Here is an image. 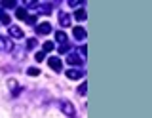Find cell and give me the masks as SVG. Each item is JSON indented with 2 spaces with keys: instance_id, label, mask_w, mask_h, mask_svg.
<instances>
[{
  "instance_id": "obj_1",
  "label": "cell",
  "mask_w": 152,
  "mask_h": 118,
  "mask_svg": "<svg viewBox=\"0 0 152 118\" xmlns=\"http://www.w3.org/2000/svg\"><path fill=\"white\" fill-rule=\"evenodd\" d=\"M59 108H61V112H63L65 116L76 118V107L69 101V99H61V101H59Z\"/></svg>"
},
{
  "instance_id": "obj_2",
  "label": "cell",
  "mask_w": 152,
  "mask_h": 118,
  "mask_svg": "<svg viewBox=\"0 0 152 118\" xmlns=\"http://www.w3.org/2000/svg\"><path fill=\"white\" fill-rule=\"evenodd\" d=\"M51 32V23L50 21H42V23H38L36 25V34H50Z\"/></svg>"
},
{
  "instance_id": "obj_3",
  "label": "cell",
  "mask_w": 152,
  "mask_h": 118,
  "mask_svg": "<svg viewBox=\"0 0 152 118\" xmlns=\"http://www.w3.org/2000/svg\"><path fill=\"white\" fill-rule=\"evenodd\" d=\"M48 65H50V69L55 70V73H61V70H63V61L59 57H50L48 59Z\"/></svg>"
},
{
  "instance_id": "obj_4",
  "label": "cell",
  "mask_w": 152,
  "mask_h": 118,
  "mask_svg": "<svg viewBox=\"0 0 152 118\" xmlns=\"http://www.w3.org/2000/svg\"><path fill=\"white\" fill-rule=\"evenodd\" d=\"M72 36H74V40H86V36H88V32H86L84 27H74L72 29Z\"/></svg>"
},
{
  "instance_id": "obj_5",
  "label": "cell",
  "mask_w": 152,
  "mask_h": 118,
  "mask_svg": "<svg viewBox=\"0 0 152 118\" xmlns=\"http://www.w3.org/2000/svg\"><path fill=\"white\" fill-rule=\"evenodd\" d=\"M66 63L72 65V67H78V65H82V63H84V61L80 59V55H76L74 51H70V54L66 55Z\"/></svg>"
},
{
  "instance_id": "obj_6",
  "label": "cell",
  "mask_w": 152,
  "mask_h": 118,
  "mask_svg": "<svg viewBox=\"0 0 152 118\" xmlns=\"http://www.w3.org/2000/svg\"><path fill=\"white\" fill-rule=\"evenodd\" d=\"M66 78L80 80V78H84V70H80V69H69V70H66Z\"/></svg>"
},
{
  "instance_id": "obj_7",
  "label": "cell",
  "mask_w": 152,
  "mask_h": 118,
  "mask_svg": "<svg viewBox=\"0 0 152 118\" xmlns=\"http://www.w3.org/2000/svg\"><path fill=\"white\" fill-rule=\"evenodd\" d=\"M59 25L63 27V29H66V27H70V15L65 12H59Z\"/></svg>"
},
{
  "instance_id": "obj_8",
  "label": "cell",
  "mask_w": 152,
  "mask_h": 118,
  "mask_svg": "<svg viewBox=\"0 0 152 118\" xmlns=\"http://www.w3.org/2000/svg\"><path fill=\"white\" fill-rule=\"evenodd\" d=\"M8 88L12 89V95H13V97L19 95V92H21V88H19L17 80H13V78H10V80H8Z\"/></svg>"
},
{
  "instance_id": "obj_9",
  "label": "cell",
  "mask_w": 152,
  "mask_h": 118,
  "mask_svg": "<svg viewBox=\"0 0 152 118\" xmlns=\"http://www.w3.org/2000/svg\"><path fill=\"white\" fill-rule=\"evenodd\" d=\"M10 36H12V38H15V40H21L25 34H23V31L19 29V27H13L12 25V27H10Z\"/></svg>"
},
{
  "instance_id": "obj_10",
  "label": "cell",
  "mask_w": 152,
  "mask_h": 118,
  "mask_svg": "<svg viewBox=\"0 0 152 118\" xmlns=\"http://www.w3.org/2000/svg\"><path fill=\"white\" fill-rule=\"evenodd\" d=\"M74 19H76V21H86V19H88V13H86L84 6H80L78 10L74 12Z\"/></svg>"
},
{
  "instance_id": "obj_11",
  "label": "cell",
  "mask_w": 152,
  "mask_h": 118,
  "mask_svg": "<svg viewBox=\"0 0 152 118\" xmlns=\"http://www.w3.org/2000/svg\"><path fill=\"white\" fill-rule=\"evenodd\" d=\"M55 40L59 42V46H65V44H69V40H66V34L63 31H57L55 32Z\"/></svg>"
},
{
  "instance_id": "obj_12",
  "label": "cell",
  "mask_w": 152,
  "mask_h": 118,
  "mask_svg": "<svg viewBox=\"0 0 152 118\" xmlns=\"http://www.w3.org/2000/svg\"><path fill=\"white\" fill-rule=\"evenodd\" d=\"M15 17H17V19H23V21H25L27 17H28V13H27L25 8H15Z\"/></svg>"
},
{
  "instance_id": "obj_13",
  "label": "cell",
  "mask_w": 152,
  "mask_h": 118,
  "mask_svg": "<svg viewBox=\"0 0 152 118\" xmlns=\"http://www.w3.org/2000/svg\"><path fill=\"white\" fill-rule=\"evenodd\" d=\"M53 48H55V44H53V42H50V40H46L44 44H42V51H44V54H50V51H53Z\"/></svg>"
},
{
  "instance_id": "obj_14",
  "label": "cell",
  "mask_w": 152,
  "mask_h": 118,
  "mask_svg": "<svg viewBox=\"0 0 152 118\" xmlns=\"http://www.w3.org/2000/svg\"><path fill=\"white\" fill-rule=\"evenodd\" d=\"M10 21H12V17H10L4 10H0V23H2V25H10Z\"/></svg>"
},
{
  "instance_id": "obj_15",
  "label": "cell",
  "mask_w": 152,
  "mask_h": 118,
  "mask_svg": "<svg viewBox=\"0 0 152 118\" xmlns=\"http://www.w3.org/2000/svg\"><path fill=\"white\" fill-rule=\"evenodd\" d=\"M0 46H2V50H6V51H12V42H10L8 38H0Z\"/></svg>"
},
{
  "instance_id": "obj_16",
  "label": "cell",
  "mask_w": 152,
  "mask_h": 118,
  "mask_svg": "<svg viewBox=\"0 0 152 118\" xmlns=\"http://www.w3.org/2000/svg\"><path fill=\"white\" fill-rule=\"evenodd\" d=\"M86 89H88V84H86V80H82V84L78 86V89H76V92H78V95L86 97Z\"/></svg>"
},
{
  "instance_id": "obj_17",
  "label": "cell",
  "mask_w": 152,
  "mask_h": 118,
  "mask_svg": "<svg viewBox=\"0 0 152 118\" xmlns=\"http://www.w3.org/2000/svg\"><path fill=\"white\" fill-rule=\"evenodd\" d=\"M27 74H28V76H38V74H40V69H38V67H28Z\"/></svg>"
},
{
  "instance_id": "obj_18",
  "label": "cell",
  "mask_w": 152,
  "mask_h": 118,
  "mask_svg": "<svg viewBox=\"0 0 152 118\" xmlns=\"http://www.w3.org/2000/svg\"><path fill=\"white\" fill-rule=\"evenodd\" d=\"M36 46H38V40L36 38H28L27 40V50H34Z\"/></svg>"
},
{
  "instance_id": "obj_19",
  "label": "cell",
  "mask_w": 152,
  "mask_h": 118,
  "mask_svg": "<svg viewBox=\"0 0 152 118\" xmlns=\"http://www.w3.org/2000/svg\"><path fill=\"white\" fill-rule=\"evenodd\" d=\"M78 54H80V59L86 61V55H88V48H86V46H80V48H78Z\"/></svg>"
},
{
  "instance_id": "obj_20",
  "label": "cell",
  "mask_w": 152,
  "mask_h": 118,
  "mask_svg": "<svg viewBox=\"0 0 152 118\" xmlns=\"http://www.w3.org/2000/svg\"><path fill=\"white\" fill-rule=\"evenodd\" d=\"M0 6L2 8H17V2H13V0H10V2H0Z\"/></svg>"
},
{
  "instance_id": "obj_21",
  "label": "cell",
  "mask_w": 152,
  "mask_h": 118,
  "mask_svg": "<svg viewBox=\"0 0 152 118\" xmlns=\"http://www.w3.org/2000/svg\"><path fill=\"white\" fill-rule=\"evenodd\" d=\"M25 21L28 23V25H36V15H28Z\"/></svg>"
},
{
  "instance_id": "obj_22",
  "label": "cell",
  "mask_w": 152,
  "mask_h": 118,
  "mask_svg": "<svg viewBox=\"0 0 152 118\" xmlns=\"http://www.w3.org/2000/svg\"><path fill=\"white\" fill-rule=\"evenodd\" d=\"M44 57H46V54H44V51H38V54L34 55V59H36V61H42Z\"/></svg>"
}]
</instances>
